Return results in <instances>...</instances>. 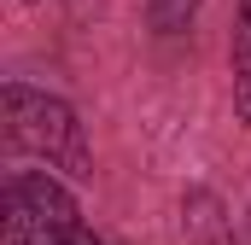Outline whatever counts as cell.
Here are the masks:
<instances>
[{
  "instance_id": "cell-5",
  "label": "cell",
  "mask_w": 251,
  "mask_h": 245,
  "mask_svg": "<svg viewBox=\"0 0 251 245\" xmlns=\"http://www.w3.org/2000/svg\"><path fill=\"white\" fill-rule=\"evenodd\" d=\"M146 18L158 35H181L193 18H199V0H146Z\"/></svg>"
},
{
  "instance_id": "cell-7",
  "label": "cell",
  "mask_w": 251,
  "mask_h": 245,
  "mask_svg": "<svg viewBox=\"0 0 251 245\" xmlns=\"http://www.w3.org/2000/svg\"><path fill=\"white\" fill-rule=\"evenodd\" d=\"M24 6H35V0H24Z\"/></svg>"
},
{
  "instance_id": "cell-1",
  "label": "cell",
  "mask_w": 251,
  "mask_h": 245,
  "mask_svg": "<svg viewBox=\"0 0 251 245\" xmlns=\"http://www.w3.org/2000/svg\"><path fill=\"white\" fill-rule=\"evenodd\" d=\"M0 128H6V146L18 158H35V164L70 175V181H88L94 175L88 134H82L76 111L64 105L59 94L29 88V82H6L0 88Z\"/></svg>"
},
{
  "instance_id": "cell-6",
  "label": "cell",
  "mask_w": 251,
  "mask_h": 245,
  "mask_svg": "<svg viewBox=\"0 0 251 245\" xmlns=\"http://www.w3.org/2000/svg\"><path fill=\"white\" fill-rule=\"evenodd\" d=\"M59 245H105V240H100V234H94V228H70V234H64Z\"/></svg>"
},
{
  "instance_id": "cell-4",
  "label": "cell",
  "mask_w": 251,
  "mask_h": 245,
  "mask_svg": "<svg viewBox=\"0 0 251 245\" xmlns=\"http://www.w3.org/2000/svg\"><path fill=\"white\" fill-rule=\"evenodd\" d=\"M234 111L251 128V0H240V29H234Z\"/></svg>"
},
{
  "instance_id": "cell-2",
  "label": "cell",
  "mask_w": 251,
  "mask_h": 245,
  "mask_svg": "<svg viewBox=\"0 0 251 245\" xmlns=\"http://www.w3.org/2000/svg\"><path fill=\"white\" fill-rule=\"evenodd\" d=\"M12 187H18V193H24V204L47 222V234H53V240H64L70 228H82V222H76V198H70V187H64L53 170H18Z\"/></svg>"
},
{
  "instance_id": "cell-3",
  "label": "cell",
  "mask_w": 251,
  "mask_h": 245,
  "mask_svg": "<svg viewBox=\"0 0 251 245\" xmlns=\"http://www.w3.org/2000/svg\"><path fill=\"white\" fill-rule=\"evenodd\" d=\"M0 245H59L53 234H47V222L24 204V193L6 181V193H0Z\"/></svg>"
},
{
  "instance_id": "cell-8",
  "label": "cell",
  "mask_w": 251,
  "mask_h": 245,
  "mask_svg": "<svg viewBox=\"0 0 251 245\" xmlns=\"http://www.w3.org/2000/svg\"><path fill=\"white\" fill-rule=\"evenodd\" d=\"M246 245H251V234H246Z\"/></svg>"
}]
</instances>
